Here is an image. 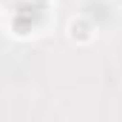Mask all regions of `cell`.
<instances>
[{
    "label": "cell",
    "instance_id": "1",
    "mask_svg": "<svg viewBox=\"0 0 122 122\" xmlns=\"http://www.w3.org/2000/svg\"><path fill=\"white\" fill-rule=\"evenodd\" d=\"M65 40L77 48H85L97 40V23H94L88 14H74L65 26Z\"/></svg>",
    "mask_w": 122,
    "mask_h": 122
}]
</instances>
